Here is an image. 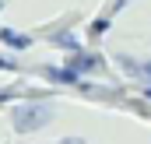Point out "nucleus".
Returning a JSON list of instances; mask_svg holds the SVG:
<instances>
[{"instance_id":"obj_1","label":"nucleus","mask_w":151,"mask_h":144,"mask_svg":"<svg viewBox=\"0 0 151 144\" xmlns=\"http://www.w3.org/2000/svg\"><path fill=\"white\" fill-rule=\"evenodd\" d=\"M49 116H53L49 106H21L14 109V127L21 134H28V130H39L42 123H49Z\"/></svg>"},{"instance_id":"obj_2","label":"nucleus","mask_w":151,"mask_h":144,"mask_svg":"<svg viewBox=\"0 0 151 144\" xmlns=\"http://www.w3.org/2000/svg\"><path fill=\"white\" fill-rule=\"evenodd\" d=\"M99 63H102V60H99V56H84V53H74V56H70V71H91V67H99Z\"/></svg>"},{"instance_id":"obj_3","label":"nucleus","mask_w":151,"mask_h":144,"mask_svg":"<svg viewBox=\"0 0 151 144\" xmlns=\"http://www.w3.org/2000/svg\"><path fill=\"white\" fill-rule=\"evenodd\" d=\"M46 77L49 81H63V84H77V71H60V67H46Z\"/></svg>"},{"instance_id":"obj_4","label":"nucleus","mask_w":151,"mask_h":144,"mask_svg":"<svg viewBox=\"0 0 151 144\" xmlns=\"http://www.w3.org/2000/svg\"><path fill=\"white\" fill-rule=\"evenodd\" d=\"M0 39H4L7 46H14V49H25V46L32 42L28 35H21V32H11V28H0Z\"/></svg>"},{"instance_id":"obj_5","label":"nucleus","mask_w":151,"mask_h":144,"mask_svg":"<svg viewBox=\"0 0 151 144\" xmlns=\"http://www.w3.org/2000/svg\"><path fill=\"white\" fill-rule=\"evenodd\" d=\"M106 28H109V18H106V14H102V18H99V21H95V25H91V35H102V32H106Z\"/></svg>"},{"instance_id":"obj_6","label":"nucleus","mask_w":151,"mask_h":144,"mask_svg":"<svg viewBox=\"0 0 151 144\" xmlns=\"http://www.w3.org/2000/svg\"><path fill=\"white\" fill-rule=\"evenodd\" d=\"M56 42H63V46H77V39L70 35V32H60V35H56Z\"/></svg>"},{"instance_id":"obj_7","label":"nucleus","mask_w":151,"mask_h":144,"mask_svg":"<svg viewBox=\"0 0 151 144\" xmlns=\"http://www.w3.org/2000/svg\"><path fill=\"white\" fill-rule=\"evenodd\" d=\"M7 67H11V63H7V60H0V71H7Z\"/></svg>"},{"instance_id":"obj_8","label":"nucleus","mask_w":151,"mask_h":144,"mask_svg":"<svg viewBox=\"0 0 151 144\" xmlns=\"http://www.w3.org/2000/svg\"><path fill=\"white\" fill-rule=\"evenodd\" d=\"M144 74H148V77H151V63H144Z\"/></svg>"},{"instance_id":"obj_9","label":"nucleus","mask_w":151,"mask_h":144,"mask_svg":"<svg viewBox=\"0 0 151 144\" xmlns=\"http://www.w3.org/2000/svg\"><path fill=\"white\" fill-rule=\"evenodd\" d=\"M63 144H81V141H77V137H74V141H63Z\"/></svg>"},{"instance_id":"obj_10","label":"nucleus","mask_w":151,"mask_h":144,"mask_svg":"<svg viewBox=\"0 0 151 144\" xmlns=\"http://www.w3.org/2000/svg\"><path fill=\"white\" fill-rule=\"evenodd\" d=\"M148 102H151V88H148Z\"/></svg>"}]
</instances>
